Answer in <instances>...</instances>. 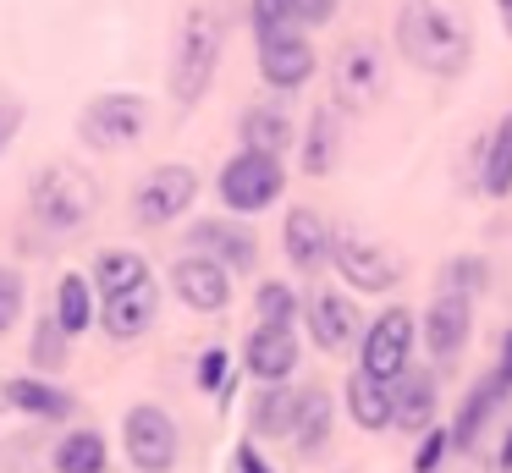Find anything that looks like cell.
Returning <instances> with one entry per match:
<instances>
[{"instance_id": "12", "label": "cell", "mask_w": 512, "mask_h": 473, "mask_svg": "<svg viewBox=\"0 0 512 473\" xmlns=\"http://www.w3.org/2000/svg\"><path fill=\"white\" fill-rule=\"evenodd\" d=\"M188 253H204L221 270L248 275L259 264V237L243 226V220H193L188 226Z\"/></svg>"}, {"instance_id": "11", "label": "cell", "mask_w": 512, "mask_h": 473, "mask_svg": "<svg viewBox=\"0 0 512 473\" xmlns=\"http://www.w3.org/2000/svg\"><path fill=\"white\" fill-rule=\"evenodd\" d=\"M193 198H199V171L193 165H155L133 187V215L138 226H171L193 209Z\"/></svg>"}, {"instance_id": "5", "label": "cell", "mask_w": 512, "mask_h": 473, "mask_svg": "<svg viewBox=\"0 0 512 473\" xmlns=\"http://www.w3.org/2000/svg\"><path fill=\"white\" fill-rule=\"evenodd\" d=\"M215 193H221V204L232 215H259V209H270L287 193V165H281V154L237 149L221 165V176H215Z\"/></svg>"}, {"instance_id": "14", "label": "cell", "mask_w": 512, "mask_h": 473, "mask_svg": "<svg viewBox=\"0 0 512 473\" xmlns=\"http://www.w3.org/2000/svg\"><path fill=\"white\" fill-rule=\"evenodd\" d=\"M303 358V341L292 325H254L243 341V369L254 374L259 385H287L292 369Z\"/></svg>"}, {"instance_id": "36", "label": "cell", "mask_w": 512, "mask_h": 473, "mask_svg": "<svg viewBox=\"0 0 512 473\" xmlns=\"http://www.w3.org/2000/svg\"><path fill=\"white\" fill-rule=\"evenodd\" d=\"M446 457H452V429L435 424V429H424V435H419V446H413V462H408V468H413V473H441Z\"/></svg>"}, {"instance_id": "30", "label": "cell", "mask_w": 512, "mask_h": 473, "mask_svg": "<svg viewBox=\"0 0 512 473\" xmlns=\"http://www.w3.org/2000/svg\"><path fill=\"white\" fill-rule=\"evenodd\" d=\"M56 473H105V462H111V451H105V435L100 429H72L67 440L56 446Z\"/></svg>"}, {"instance_id": "1", "label": "cell", "mask_w": 512, "mask_h": 473, "mask_svg": "<svg viewBox=\"0 0 512 473\" xmlns=\"http://www.w3.org/2000/svg\"><path fill=\"white\" fill-rule=\"evenodd\" d=\"M397 55L424 77H463L474 61V33L441 0H402L397 22H391Z\"/></svg>"}, {"instance_id": "17", "label": "cell", "mask_w": 512, "mask_h": 473, "mask_svg": "<svg viewBox=\"0 0 512 473\" xmlns=\"http://www.w3.org/2000/svg\"><path fill=\"white\" fill-rule=\"evenodd\" d=\"M232 270H221L215 259H204V253H182L177 264H171V292L182 297L188 308H199V314H221L226 303H232Z\"/></svg>"}, {"instance_id": "33", "label": "cell", "mask_w": 512, "mask_h": 473, "mask_svg": "<svg viewBox=\"0 0 512 473\" xmlns=\"http://www.w3.org/2000/svg\"><path fill=\"white\" fill-rule=\"evenodd\" d=\"M248 22H254L259 39L292 33V28H303V0H248Z\"/></svg>"}, {"instance_id": "8", "label": "cell", "mask_w": 512, "mask_h": 473, "mask_svg": "<svg viewBox=\"0 0 512 473\" xmlns=\"http://www.w3.org/2000/svg\"><path fill=\"white\" fill-rule=\"evenodd\" d=\"M331 270L342 275L347 292H364V297H386V292H397V281H402V259H397V253L380 248L375 237H353V231L336 237Z\"/></svg>"}, {"instance_id": "31", "label": "cell", "mask_w": 512, "mask_h": 473, "mask_svg": "<svg viewBox=\"0 0 512 473\" xmlns=\"http://www.w3.org/2000/svg\"><path fill=\"white\" fill-rule=\"evenodd\" d=\"M435 292H463V297H485L490 292V259L479 253H457L441 264V286Z\"/></svg>"}, {"instance_id": "42", "label": "cell", "mask_w": 512, "mask_h": 473, "mask_svg": "<svg viewBox=\"0 0 512 473\" xmlns=\"http://www.w3.org/2000/svg\"><path fill=\"white\" fill-rule=\"evenodd\" d=\"M496 473H512V424H507V435H501V446H496Z\"/></svg>"}, {"instance_id": "43", "label": "cell", "mask_w": 512, "mask_h": 473, "mask_svg": "<svg viewBox=\"0 0 512 473\" xmlns=\"http://www.w3.org/2000/svg\"><path fill=\"white\" fill-rule=\"evenodd\" d=\"M496 17H501V28H507V39H512V0H496Z\"/></svg>"}, {"instance_id": "37", "label": "cell", "mask_w": 512, "mask_h": 473, "mask_svg": "<svg viewBox=\"0 0 512 473\" xmlns=\"http://www.w3.org/2000/svg\"><path fill=\"white\" fill-rule=\"evenodd\" d=\"M23 319V275L0 264V336Z\"/></svg>"}, {"instance_id": "16", "label": "cell", "mask_w": 512, "mask_h": 473, "mask_svg": "<svg viewBox=\"0 0 512 473\" xmlns=\"http://www.w3.org/2000/svg\"><path fill=\"white\" fill-rule=\"evenodd\" d=\"M314 44L303 28L292 33H270V39H259V77H265L276 94H292V88H303L314 77Z\"/></svg>"}, {"instance_id": "40", "label": "cell", "mask_w": 512, "mask_h": 473, "mask_svg": "<svg viewBox=\"0 0 512 473\" xmlns=\"http://www.w3.org/2000/svg\"><path fill=\"white\" fill-rule=\"evenodd\" d=\"M336 17V0H303V28H325Z\"/></svg>"}, {"instance_id": "9", "label": "cell", "mask_w": 512, "mask_h": 473, "mask_svg": "<svg viewBox=\"0 0 512 473\" xmlns=\"http://www.w3.org/2000/svg\"><path fill=\"white\" fill-rule=\"evenodd\" d=\"M144 127H149L144 94H100L78 116V138L89 149H127V143L144 138Z\"/></svg>"}, {"instance_id": "10", "label": "cell", "mask_w": 512, "mask_h": 473, "mask_svg": "<svg viewBox=\"0 0 512 473\" xmlns=\"http://www.w3.org/2000/svg\"><path fill=\"white\" fill-rule=\"evenodd\" d=\"M122 440H127V462H133L138 473H171V468H177L182 435H177V424H171L166 407H155V402L127 407Z\"/></svg>"}, {"instance_id": "18", "label": "cell", "mask_w": 512, "mask_h": 473, "mask_svg": "<svg viewBox=\"0 0 512 473\" xmlns=\"http://www.w3.org/2000/svg\"><path fill=\"white\" fill-rule=\"evenodd\" d=\"M155 319H160V281L155 275L127 286V292H116V297H100V325L111 341H138Z\"/></svg>"}, {"instance_id": "27", "label": "cell", "mask_w": 512, "mask_h": 473, "mask_svg": "<svg viewBox=\"0 0 512 473\" xmlns=\"http://www.w3.org/2000/svg\"><path fill=\"white\" fill-rule=\"evenodd\" d=\"M94 275H61V286H56V319H61V330L67 336H83V330L94 325Z\"/></svg>"}, {"instance_id": "34", "label": "cell", "mask_w": 512, "mask_h": 473, "mask_svg": "<svg viewBox=\"0 0 512 473\" xmlns=\"http://www.w3.org/2000/svg\"><path fill=\"white\" fill-rule=\"evenodd\" d=\"M67 330H61V319L50 314V319H39L34 325V341H28V358L39 363V369H61V363H67Z\"/></svg>"}, {"instance_id": "13", "label": "cell", "mask_w": 512, "mask_h": 473, "mask_svg": "<svg viewBox=\"0 0 512 473\" xmlns=\"http://www.w3.org/2000/svg\"><path fill=\"white\" fill-rule=\"evenodd\" d=\"M303 325H309V341L320 352H347L358 341V308L336 286H314L303 297Z\"/></svg>"}, {"instance_id": "35", "label": "cell", "mask_w": 512, "mask_h": 473, "mask_svg": "<svg viewBox=\"0 0 512 473\" xmlns=\"http://www.w3.org/2000/svg\"><path fill=\"white\" fill-rule=\"evenodd\" d=\"M193 385H199L204 396H221L226 385H232V352H226V347H204L199 352V369H193Z\"/></svg>"}, {"instance_id": "19", "label": "cell", "mask_w": 512, "mask_h": 473, "mask_svg": "<svg viewBox=\"0 0 512 473\" xmlns=\"http://www.w3.org/2000/svg\"><path fill=\"white\" fill-rule=\"evenodd\" d=\"M342 407H347V418H353L364 435H386V429H397V385H380L375 374H364V369L347 374Z\"/></svg>"}, {"instance_id": "6", "label": "cell", "mask_w": 512, "mask_h": 473, "mask_svg": "<svg viewBox=\"0 0 512 473\" xmlns=\"http://www.w3.org/2000/svg\"><path fill=\"white\" fill-rule=\"evenodd\" d=\"M474 341V297L463 292H435L430 308L419 314V347L430 352L435 369H457Z\"/></svg>"}, {"instance_id": "23", "label": "cell", "mask_w": 512, "mask_h": 473, "mask_svg": "<svg viewBox=\"0 0 512 473\" xmlns=\"http://www.w3.org/2000/svg\"><path fill=\"white\" fill-rule=\"evenodd\" d=\"M336 149H342V110H336V105H314L309 110V127H303V138H298L303 176H325L336 165Z\"/></svg>"}, {"instance_id": "39", "label": "cell", "mask_w": 512, "mask_h": 473, "mask_svg": "<svg viewBox=\"0 0 512 473\" xmlns=\"http://www.w3.org/2000/svg\"><path fill=\"white\" fill-rule=\"evenodd\" d=\"M490 374H496V385L512 396V330L501 336V347H496V363H490Z\"/></svg>"}, {"instance_id": "26", "label": "cell", "mask_w": 512, "mask_h": 473, "mask_svg": "<svg viewBox=\"0 0 512 473\" xmlns=\"http://www.w3.org/2000/svg\"><path fill=\"white\" fill-rule=\"evenodd\" d=\"M6 402L28 418H72V407H78L72 391H61V385H50V380H34V374L6 380Z\"/></svg>"}, {"instance_id": "28", "label": "cell", "mask_w": 512, "mask_h": 473, "mask_svg": "<svg viewBox=\"0 0 512 473\" xmlns=\"http://www.w3.org/2000/svg\"><path fill=\"white\" fill-rule=\"evenodd\" d=\"M138 281H149L144 253H133V248H105L100 259H94V292H100V297H116V292H127V286H138Z\"/></svg>"}, {"instance_id": "32", "label": "cell", "mask_w": 512, "mask_h": 473, "mask_svg": "<svg viewBox=\"0 0 512 473\" xmlns=\"http://www.w3.org/2000/svg\"><path fill=\"white\" fill-rule=\"evenodd\" d=\"M254 314H259V325H298V319H303V297L292 292L287 281H259Z\"/></svg>"}, {"instance_id": "38", "label": "cell", "mask_w": 512, "mask_h": 473, "mask_svg": "<svg viewBox=\"0 0 512 473\" xmlns=\"http://www.w3.org/2000/svg\"><path fill=\"white\" fill-rule=\"evenodd\" d=\"M232 473H276V468H270V462H265V451L254 446V435H248L243 446L232 451Z\"/></svg>"}, {"instance_id": "15", "label": "cell", "mask_w": 512, "mask_h": 473, "mask_svg": "<svg viewBox=\"0 0 512 473\" xmlns=\"http://www.w3.org/2000/svg\"><path fill=\"white\" fill-rule=\"evenodd\" d=\"M281 248H287V259L298 264L303 275H320L325 264L336 259V231H331V220H325L320 209L292 204L287 220H281Z\"/></svg>"}, {"instance_id": "24", "label": "cell", "mask_w": 512, "mask_h": 473, "mask_svg": "<svg viewBox=\"0 0 512 473\" xmlns=\"http://www.w3.org/2000/svg\"><path fill=\"white\" fill-rule=\"evenodd\" d=\"M331 429H336V402L325 385H303V402H298V429H292V446L298 457H320L331 446Z\"/></svg>"}, {"instance_id": "20", "label": "cell", "mask_w": 512, "mask_h": 473, "mask_svg": "<svg viewBox=\"0 0 512 473\" xmlns=\"http://www.w3.org/2000/svg\"><path fill=\"white\" fill-rule=\"evenodd\" d=\"M435 407H441V369L435 363H413L397 380V429L402 435L435 429Z\"/></svg>"}, {"instance_id": "21", "label": "cell", "mask_w": 512, "mask_h": 473, "mask_svg": "<svg viewBox=\"0 0 512 473\" xmlns=\"http://www.w3.org/2000/svg\"><path fill=\"white\" fill-rule=\"evenodd\" d=\"M507 402V391L496 385V374H479L474 385L463 391V402H457V413H452V451H474L479 440H485V429H490V418H496V407Z\"/></svg>"}, {"instance_id": "25", "label": "cell", "mask_w": 512, "mask_h": 473, "mask_svg": "<svg viewBox=\"0 0 512 473\" xmlns=\"http://www.w3.org/2000/svg\"><path fill=\"white\" fill-rule=\"evenodd\" d=\"M237 132H243V149H259V154H287L298 143V127L281 105H248Z\"/></svg>"}, {"instance_id": "22", "label": "cell", "mask_w": 512, "mask_h": 473, "mask_svg": "<svg viewBox=\"0 0 512 473\" xmlns=\"http://www.w3.org/2000/svg\"><path fill=\"white\" fill-rule=\"evenodd\" d=\"M298 402H303V385H259L254 407H248V435L254 440H292L298 429Z\"/></svg>"}, {"instance_id": "2", "label": "cell", "mask_w": 512, "mask_h": 473, "mask_svg": "<svg viewBox=\"0 0 512 473\" xmlns=\"http://www.w3.org/2000/svg\"><path fill=\"white\" fill-rule=\"evenodd\" d=\"M221 44H226L221 17L210 6H188V17L177 28V50H171V72H166L177 105H199L210 94L215 66H221Z\"/></svg>"}, {"instance_id": "4", "label": "cell", "mask_w": 512, "mask_h": 473, "mask_svg": "<svg viewBox=\"0 0 512 473\" xmlns=\"http://www.w3.org/2000/svg\"><path fill=\"white\" fill-rule=\"evenodd\" d=\"M413 352H419V314L408 303H386L358 336V369L375 374L380 385H397L413 369Z\"/></svg>"}, {"instance_id": "41", "label": "cell", "mask_w": 512, "mask_h": 473, "mask_svg": "<svg viewBox=\"0 0 512 473\" xmlns=\"http://www.w3.org/2000/svg\"><path fill=\"white\" fill-rule=\"evenodd\" d=\"M17 127H23V105H0V149L17 138Z\"/></svg>"}, {"instance_id": "3", "label": "cell", "mask_w": 512, "mask_h": 473, "mask_svg": "<svg viewBox=\"0 0 512 473\" xmlns=\"http://www.w3.org/2000/svg\"><path fill=\"white\" fill-rule=\"evenodd\" d=\"M28 204H34V220L50 231H78L94 220V209H100V182H94L83 165L72 160H50L45 171L34 176V193H28Z\"/></svg>"}, {"instance_id": "29", "label": "cell", "mask_w": 512, "mask_h": 473, "mask_svg": "<svg viewBox=\"0 0 512 473\" xmlns=\"http://www.w3.org/2000/svg\"><path fill=\"white\" fill-rule=\"evenodd\" d=\"M479 193L501 198L512 193V116H501V127L490 132L485 160H479Z\"/></svg>"}, {"instance_id": "7", "label": "cell", "mask_w": 512, "mask_h": 473, "mask_svg": "<svg viewBox=\"0 0 512 473\" xmlns=\"http://www.w3.org/2000/svg\"><path fill=\"white\" fill-rule=\"evenodd\" d=\"M386 94V55L375 39H347L331 61V99L336 110H364Z\"/></svg>"}]
</instances>
